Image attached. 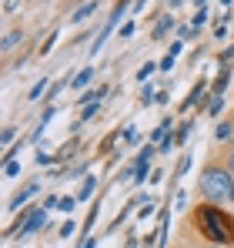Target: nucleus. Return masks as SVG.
I'll return each instance as SVG.
<instances>
[{
  "label": "nucleus",
  "mask_w": 234,
  "mask_h": 248,
  "mask_svg": "<svg viewBox=\"0 0 234 248\" xmlns=\"http://www.w3.org/2000/svg\"><path fill=\"white\" fill-rule=\"evenodd\" d=\"M44 87H47V81H40V84H34V87H30V101H34V97H40V94H44Z\"/></svg>",
  "instance_id": "obj_9"
},
{
  "label": "nucleus",
  "mask_w": 234,
  "mask_h": 248,
  "mask_svg": "<svg viewBox=\"0 0 234 248\" xmlns=\"http://www.w3.org/2000/svg\"><path fill=\"white\" fill-rule=\"evenodd\" d=\"M161 67H164V71H171V67H174V54H167V57L161 61Z\"/></svg>",
  "instance_id": "obj_12"
},
{
  "label": "nucleus",
  "mask_w": 234,
  "mask_h": 248,
  "mask_svg": "<svg viewBox=\"0 0 234 248\" xmlns=\"http://www.w3.org/2000/svg\"><path fill=\"white\" fill-rule=\"evenodd\" d=\"M14 134H17V127H14V124H7V127H3V134H0V138H3V141H14Z\"/></svg>",
  "instance_id": "obj_11"
},
{
  "label": "nucleus",
  "mask_w": 234,
  "mask_h": 248,
  "mask_svg": "<svg viewBox=\"0 0 234 248\" xmlns=\"http://www.w3.org/2000/svg\"><path fill=\"white\" fill-rule=\"evenodd\" d=\"M197 3H207V0H197Z\"/></svg>",
  "instance_id": "obj_16"
},
{
  "label": "nucleus",
  "mask_w": 234,
  "mask_h": 248,
  "mask_svg": "<svg viewBox=\"0 0 234 248\" xmlns=\"http://www.w3.org/2000/svg\"><path fill=\"white\" fill-rule=\"evenodd\" d=\"M40 225H44V211H30V215H27V225L20 228V238H24V235H34Z\"/></svg>",
  "instance_id": "obj_3"
},
{
  "label": "nucleus",
  "mask_w": 234,
  "mask_h": 248,
  "mask_svg": "<svg viewBox=\"0 0 234 248\" xmlns=\"http://www.w3.org/2000/svg\"><path fill=\"white\" fill-rule=\"evenodd\" d=\"M167 27H171V17H161V20L154 24V37H164V31H167Z\"/></svg>",
  "instance_id": "obj_7"
},
{
  "label": "nucleus",
  "mask_w": 234,
  "mask_h": 248,
  "mask_svg": "<svg viewBox=\"0 0 234 248\" xmlns=\"http://www.w3.org/2000/svg\"><path fill=\"white\" fill-rule=\"evenodd\" d=\"M194 221L211 245H231L234 242V218H228L218 205H211V202L201 205L194 211Z\"/></svg>",
  "instance_id": "obj_1"
},
{
  "label": "nucleus",
  "mask_w": 234,
  "mask_h": 248,
  "mask_svg": "<svg viewBox=\"0 0 234 248\" xmlns=\"http://www.w3.org/2000/svg\"><path fill=\"white\" fill-rule=\"evenodd\" d=\"M20 41H24V31H7V37H3V50H10V47H17Z\"/></svg>",
  "instance_id": "obj_4"
},
{
  "label": "nucleus",
  "mask_w": 234,
  "mask_h": 248,
  "mask_svg": "<svg viewBox=\"0 0 234 248\" xmlns=\"http://www.w3.org/2000/svg\"><path fill=\"white\" fill-rule=\"evenodd\" d=\"M17 10V0H3V14H14Z\"/></svg>",
  "instance_id": "obj_13"
},
{
  "label": "nucleus",
  "mask_w": 234,
  "mask_h": 248,
  "mask_svg": "<svg viewBox=\"0 0 234 248\" xmlns=\"http://www.w3.org/2000/svg\"><path fill=\"white\" fill-rule=\"evenodd\" d=\"M201 191L207 195L211 205H218V202H234L231 171H224V168H207V171L201 174Z\"/></svg>",
  "instance_id": "obj_2"
},
{
  "label": "nucleus",
  "mask_w": 234,
  "mask_h": 248,
  "mask_svg": "<svg viewBox=\"0 0 234 248\" xmlns=\"http://www.w3.org/2000/svg\"><path fill=\"white\" fill-rule=\"evenodd\" d=\"M94 10H97V3H84L80 10H74V24H77V20H84V17H90Z\"/></svg>",
  "instance_id": "obj_5"
},
{
  "label": "nucleus",
  "mask_w": 234,
  "mask_h": 248,
  "mask_svg": "<svg viewBox=\"0 0 234 248\" xmlns=\"http://www.w3.org/2000/svg\"><path fill=\"white\" fill-rule=\"evenodd\" d=\"M3 171H7V174H17V171H20V168H17V161H14V158H10V161H7V168H3Z\"/></svg>",
  "instance_id": "obj_14"
},
{
  "label": "nucleus",
  "mask_w": 234,
  "mask_h": 248,
  "mask_svg": "<svg viewBox=\"0 0 234 248\" xmlns=\"http://www.w3.org/2000/svg\"><path fill=\"white\" fill-rule=\"evenodd\" d=\"M34 191H37V185H27V188H24V191H20V195L14 198V208H17V205H24V202H27V198H30Z\"/></svg>",
  "instance_id": "obj_6"
},
{
  "label": "nucleus",
  "mask_w": 234,
  "mask_h": 248,
  "mask_svg": "<svg viewBox=\"0 0 234 248\" xmlns=\"http://www.w3.org/2000/svg\"><path fill=\"white\" fill-rule=\"evenodd\" d=\"M94 114H97V104H87V108L80 111V118H84V121H87V118H94Z\"/></svg>",
  "instance_id": "obj_10"
},
{
  "label": "nucleus",
  "mask_w": 234,
  "mask_h": 248,
  "mask_svg": "<svg viewBox=\"0 0 234 248\" xmlns=\"http://www.w3.org/2000/svg\"><path fill=\"white\" fill-rule=\"evenodd\" d=\"M228 171H231V174H234V151H231V155H228Z\"/></svg>",
  "instance_id": "obj_15"
},
{
  "label": "nucleus",
  "mask_w": 234,
  "mask_h": 248,
  "mask_svg": "<svg viewBox=\"0 0 234 248\" xmlns=\"http://www.w3.org/2000/svg\"><path fill=\"white\" fill-rule=\"evenodd\" d=\"M90 78H94V74H90V71H80L77 78H74V91H80V87H84V84L90 81Z\"/></svg>",
  "instance_id": "obj_8"
},
{
  "label": "nucleus",
  "mask_w": 234,
  "mask_h": 248,
  "mask_svg": "<svg viewBox=\"0 0 234 248\" xmlns=\"http://www.w3.org/2000/svg\"><path fill=\"white\" fill-rule=\"evenodd\" d=\"M214 248H221V245H214Z\"/></svg>",
  "instance_id": "obj_17"
}]
</instances>
